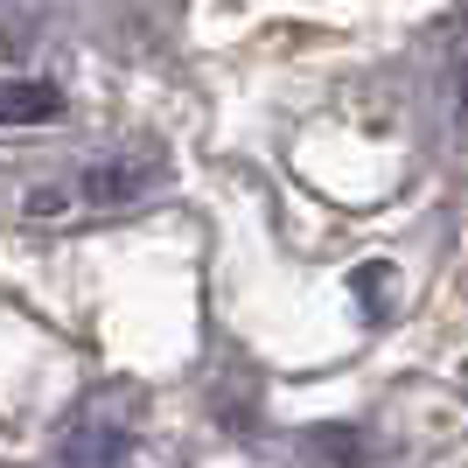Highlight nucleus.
Here are the masks:
<instances>
[{
    "label": "nucleus",
    "mask_w": 468,
    "mask_h": 468,
    "mask_svg": "<svg viewBox=\"0 0 468 468\" xmlns=\"http://www.w3.org/2000/svg\"><path fill=\"white\" fill-rule=\"evenodd\" d=\"M63 112V91L49 78H0V126H42Z\"/></svg>",
    "instance_id": "f257e3e1"
},
{
    "label": "nucleus",
    "mask_w": 468,
    "mask_h": 468,
    "mask_svg": "<svg viewBox=\"0 0 468 468\" xmlns=\"http://www.w3.org/2000/svg\"><path fill=\"white\" fill-rule=\"evenodd\" d=\"M147 161H98V168H84V196H91L98 210H112V203H133L140 189H147Z\"/></svg>",
    "instance_id": "f03ea898"
},
{
    "label": "nucleus",
    "mask_w": 468,
    "mask_h": 468,
    "mask_svg": "<svg viewBox=\"0 0 468 468\" xmlns=\"http://www.w3.org/2000/svg\"><path fill=\"white\" fill-rule=\"evenodd\" d=\"M308 448H314V454H335V462H329V468H364V433H343V427H322V433H314V441H308Z\"/></svg>",
    "instance_id": "7ed1b4c3"
},
{
    "label": "nucleus",
    "mask_w": 468,
    "mask_h": 468,
    "mask_svg": "<svg viewBox=\"0 0 468 468\" xmlns=\"http://www.w3.org/2000/svg\"><path fill=\"white\" fill-rule=\"evenodd\" d=\"M378 287H391V266H364V273H356V293H364V308L385 314V293H378Z\"/></svg>",
    "instance_id": "20e7f679"
},
{
    "label": "nucleus",
    "mask_w": 468,
    "mask_h": 468,
    "mask_svg": "<svg viewBox=\"0 0 468 468\" xmlns=\"http://www.w3.org/2000/svg\"><path fill=\"white\" fill-rule=\"evenodd\" d=\"M462 112H468V70H462Z\"/></svg>",
    "instance_id": "39448f33"
}]
</instances>
